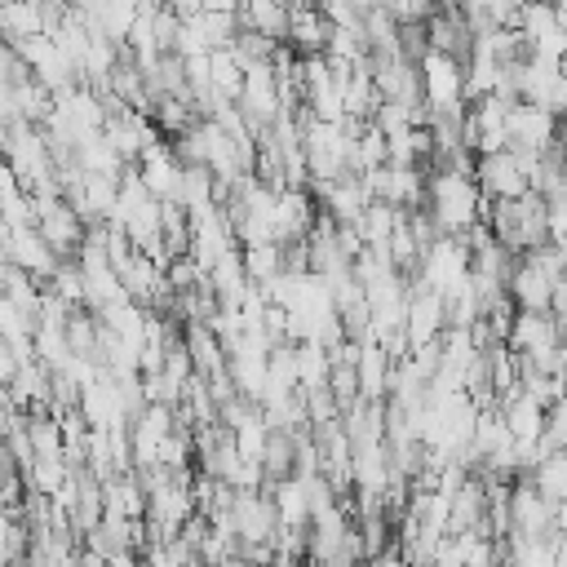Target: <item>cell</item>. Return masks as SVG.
<instances>
[{"instance_id": "6da1fadb", "label": "cell", "mask_w": 567, "mask_h": 567, "mask_svg": "<svg viewBox=\"0 0 567 567\" xmlns=\"http://www.w3.org/2000/svg\"><path fill=\"white\" fill-rule=\"evenodd\" d=\"M483 208H487V199H483V190H478V182L470 173H452V168L430 173L425 213L439 221L443 235H465L470 226L483 221Z\"/></svg>"}, {"instance_id": "7a4b0ae2", "label": "cell", "mask_w": 567, "mask_h": 567, "mask_svg": "<svg viewBox=\"0 0 567 567\" xmlns=\"http://www.w3.org/2000/svg\"><path fill=\"white\" fill-rule=\"evenodd\" d=\"M31 208H35V230L44 235V244L62 261L75 257L84 244V217L66 204V195H31Z\"/></svg>"}, {"instance_id": "3957f363", "label": "cell", "mask_w": 567, "mask_h": 567, "mask_svg": "<svg viewBox=\"0 0 567 567\" xmlns=\"http://www.w3.org/2000/svg\"><path fill=\"white\" fill-rule=\"evenodd\" d=\"M416 71H421V93H425V106H430V111L465 106V62H456V58L430 49Z\"/></svg>"}, {"instance_id": "277c9868", "label": "cell", "mask_w": 567, "mask_h": 567, "mask_svg": "<svg viewBox=\"0 0 567 567\" xmlns=\"http://www.w3.org/2000/svg\"><path fill=\"white\" fill-rule=\"evenodd\" d=\"M554 514H558V505L549 496H540L532 483L509 487V536H518V540L549 536L554 532Z\"/></svg>"}, {"instance_id": "5b68a950", "label": "cell", "mask_w": 567, "mask_h": 567, "mask_svg": "<svg viewBox=\"0 0 567 567\" xmlns=\"http://www.w3.org/2000/svg\"><path fill=\"white\" fill-rule=\"evenodd\" d=\"M474 182H478V190H483L487 204H496V199H518V195L532 190L527 177H523V168H518V159H514V151L478 155V159H474Z\"/></svg>"}, {"instance_id": "8992f818", "label": "cell", "mask_w": 567, "mask_h": 567, "mask_svg": "<svg viewBox=\"0 0 567 567\" xmlns=\"http://www.w3.org/2000/svg\"><path fill=\"white\" fill-rule=\"evenodd\" d=\"M4 248H9L13 266L31 279H53V270L62 266V257L44 244V235L35 226H4Z\"/></svg>"}, {"instance_id": "52a82bcc", "label": "cell", "mask_w": 567, "mask_h": 567, "mask_svg": "<svg viewBox=\"0 0 567 567\" xmlns=\"http://www.w3.org/2000/svg\"><path fill=\"white\" fill-rule=\"evenodd\" d=\"M182 173H186V164L177 159L173 142H155V146L137 159V177H142V186H146L159 204L177 199V190H182Z\"/></svg>"}, {"instance_id": "ba28073f", "label": "cell", "mask_w": 567, "mask_h": 567, "mask_svg": "<svg viewBox=\"0 0 567 567\" xmlns=\"http://www.w3.org/2000/svg\"><path fill=\"white\" fill-rule=\"evenodd\" d=\"M558 137V120L545 106L514 102L509 106V151H549Z\"/></svg>"}, {"instance_id": "9c48e42d", "label": "cell", "mask_w": 567, "mask_h": 567, "mask_svg": "<svg viewBox=\"0 0 567 567\" xmlns=\"http://www.w3.org/2000/svg\"><path fill=\"white\" fill-rule=\"evenodd\" d=\"M80 416H84V425H93V430H124V425H128V412H124V403H120V385H115L111 372H102L93 385L80 390Z\"/></svg>"}, {"instance_id": "30bf717a", "label": "cell", "mask_w": 567, "mask_h": 567, "mask_svg": "<svg viewBox=\"0 0 567 567\" xmlns=\"http://www.w3.org/2000/svg\"><path fill=\"white\" fill-rule=\"evenodd\" d=\"M332 40V27L323 18V9L315 4H292L288 9V44L301 53V58H319Z\"/></svg>"}, {"instance_id": "8fae6325", "label": "cell", "mask_w": 567, "mask_h": 567, "mask_svg": "<svg viewBox=\"0 0 567 567\" xmlns=\"http://www.w3.org/2000/svg\"><path fill=\"white\" fill-rule=\"evenodd\" d=\"M509 301H514V310H523V315H549L554 310V279H545L540 270H532L523 257H518V270L509 275Z\"/></svg>"}, {"instance_id": "7c38bea8", "label": "cell", "mask_w": 567, "mask_h": 567, "mask_svg": "<svg viewBox=\"0 0 567 567\" xmlns=\"http://www.w3.org/2000/svg\"><path fill=\"white\" fill-rule=\"evenodd\" d=\"M501 416H505V425H509V434L518 439V443H536L540 434H545V421H549V408H540L532 394H514V399H505L501 403Z\"/></svg>"}, {"instance_id": "4fadbf2b", "label": "cell", "mask_w": 567, "mask_h": 567, "mask_svg": "<svg viewBox=\"0 0 567 567\" xmlns=\"http://www.w3.org/2000/svg\"><path fill=\"white\" fill-rule=\"evenodd\" d=\"M403 208H394V204H385V199H372L368 208H363V217H359V239H363V248H385L390 244V235L403 226Z\"/></svg>"}, {"instance_id": "5bb4252c", "label": "cell", "mask_w": 567, "mask_h": 567, "mask_svg": "<svg viewBox=\"0 0 567 567\" xmlns=\"http://www.w3.org/2000/svg\"><path fill=\"white\" fill-rule=\"evenodd\" d=\"M239 27L266 35L270 44H288V4H266V0H252L248 9H239Z\"/></svg>"}, {"instance_id": "9a60e30c", "label": "cell", "mask_w": 567, "mask_h": 567, "mask_svg": "<svg viewBox=\"0 0 567 567\" xmlns=\"http://www.w3.org/2000/svg\"><path fill=\"white\" fill-rule=\"evenodd\" d=\"M270 501H275L279 527H310V501H306L301 478H284V483H275V487H270Z\"/></svg>"}, {"instance_id": "2e32d148", "label": "cell", "mask_w": 567, "mask_h": 567, "mask_svg": "<svg viewBox=\"0 0 567 567\" xmlns=\"http://www.w3.org/2000/svg\"><path fill=\"white\" fill-rule=\"evenodd\" d=\"M208 75H213V89H217L226 102L239 97V89H244V66H239V58H235L230 49H213V53H208Z\"/></svg>"}, {"instance_id": "e0dca14e", "label": "cell", "mask_w": 567, "mask_h": 567, "mask_svg": "<svg viewBox=\"0 0 567 567\" xmlns=\"http://www.w3.org/2000/svg\"><path fill=\"white\" fill-rule=\"evenodd\" d=\"M328 372H332L328 350L315 346V341H301L297 346V385L301 390H319V385H328Z\"/></svg>"}, {"instance_id": "ac0fdd59", "label": "cell", "mask_w": 567, "mask_h": 567, "mask_svg": "<svg viewBox=\"0 0 567 567\" xmlns=\"http://www.w3.org/2000/svg\"><path fill=\"white\" fill-rule=\"evenodd\" d=\"M518 31L527 35V44L545 40L549 31H558V9H549V4H523V13H518Z\"/></svg>"}, {"instance_id": "d6986e66", "label": "cell", "mask_w": 567, "mask_h": 567, "mask_svg": "<svg viewBox=\"0 0 567 567\" xmlns=\"http://www.w3.org/2000/svg\"><path fill=\"white\" fill-rule=\"evenodd\" d=\"M492 567H509V563H505V558H496V563H492Z\"/></svg>"}]
</instances>
